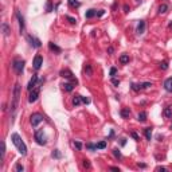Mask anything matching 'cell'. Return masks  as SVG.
Segmentation results:
<instances>
[{"instance_id":"38","label":"cell","mask_w":172,"mask_h":172,"mask_svg":"<svg viewBox=\"0 0 172 172\" xmlns=\"http://www.w3.org/2000/svg\"><path fill=\"white\" fill-rule=\"evenodd\" d=\"M132 90H134V91H140L141 89H140V85H136V84H132Z\"/></svg>"},{"instance_id":"19","label":"cell","mask_w":172,"mask_h":172,"mask_svg":"<svg viewBox=\"0 0 172 172\" xmlns=\"http://www.w3.org/2000/svg\"><path fill=\"white\" fill-rule=\"evenodd\" d=\"M96 15H97V11H96V10H93V8H90V10L86 11L85 18H86V19H91V18H94Z\"/></svg>"},{"instance_id":"11","label":"cell","mask_w":172,"mask_h":172,"mask_svg":"<svg viewBox=\"0 0 172 172\" xmlns=\"http://www.w3.org/2000/svg\"><path fill=\"white\" fill-rule=\"evenodd\" d=\"M136 32L139 35H143L145 32V20H140L137 23V27H136Z\"/></svg>"},{"instance_id":"47","label":"cell","mask_w":172,"mask_h":172,"mask_svg":"<svg viewBox=\"0 0 172 172\" xmlns=\"http://www.w3.org/2000/svg\"><path fill=\"white\" fill-rule=\"evenodd\" d=\"M113 53H114V48L113 47H108V54H110V55H112Z\"/></svg>"},{"instance_id":"33","label":"cell","mask_w":172,"mask_h":172,"mask_svg":"<svg viewBox=\"0 0 172 172\" xmlns=\"http://www.w3.org/2000/svg\"><path fill=\"white\" fill-rule=\"evenodd\" d=\"M51 11H53V3H51V0H48L46 4V12H51Z\"/></svg>"},{"instance_id":"40","label":"cell","mask_w":172,"mask_h":172,"mask_svg":"<svg viewBox=\"0 0 172 172\" xmlns=\"http://www.w3.org/2000/svg\"><path fill=\"white\" fill-rule=\"evenodd\" d=\"M112 84H113L114 86H118L120 85V79L114 78V77H112Z\"/></svg>"},{"instance_id":"46","label":"cell","mask_w":172,"mask_h":172,"mask_svg":"<svg viewBox=\"0 0 172 172\" xmlns=\"http://www.w3.org/2000/svg\"><path fill=\"white\" fill-rule=\"evenodd\" d=\"M104 14H105V11H104V10H100L98 12H97V16H98V18H101V16L104 15Z\"/></svg>"},{"instance_id":"22","label":"cell","mask_w":172,"mask_h":172,"mask_svg":"<svg viewBox=\"0 0 172 172\" xmlns=\"http://www.w3.org/2000/svg\"><path fill=\"white\" fill-rule=\"evenodd\" d=\"M84 71H85V74H86L87 77H91V75H93V69H91V65L86 63L85 67H84Z\"/></svg>"},{"instance_id":"35","label":"cell","mask_w":172,"mask_h":172,"mask_svg":"<svg viewBox=\"0 0 172 172\" xmlns=\"http://www.w3.org/2000/svg\"><path fill=\"white\" fill-rule=\"evenodd\" d=\"M66 20L70 23V24H75V23H77L75 18H71V16H69V15H66Z\"/></svg>"},{"instance_id":"53","label":"cell","mask_w":172,"mask_h":172,"mask_svg":"<svg viewBox=\"0 0 172 172\" xmlns=\"http://www.w3.org/2000/svg\"><path fill=\"white\" fill-rule=\"evenodd\" d=\"M168 28H170V30H172V22L170 23V24H168Z\"/></svg>"},{"instance_id":"26","label":"cell","mask_w":172,"mask_h":172,"mask_svg":"<svg viewBox=\"0 0 172 172\" xmlns=\"http://www.w3.org/2000/svg\"><path fill=\"white\" fill-rule=\"evenodd\" d=\"M144 134H145V137H147V140H151L152 139V128H145Z\"/></svg>"},{"instance_id":"51","label":"cell","mask_w":172,"mask_h":172,"mask_svg":"<svg viewBox=\"0 0 172 172\" xmlns=\"http://www.w3.org/2000/svg\"><path fill=\"white\" fill-rule=\"evenodd\" d=\"M113 136H114V132H113V130H110V134H109V139H112Z\"/></svg>"},{"instance_id":"5","label":"cell","mask_w":172,"mask_h":172,"mask_svg":"<svg viewBox=\"0 0 172 172\" xmlns=\"http://www.w3.org/2000/svg\"><path fill=\"white\" fill-rule=\"evenodd\" d=\"M26 39H27V42L30 43V46L32 48H39L42 46V42H41V39H38L36 36H34V35H27L26 36Z\"/></svg>"},{"instance_id":"27","label":"cell","mask_w":172,"mask_h":172,"mask_svg":"<svg viewBox=\"0 0 172 172\" xmlns=\"http://www.w3.org/2000/svg\"><path fill=\"white\" fill-rule=\"evenodd\" d=\"M69 5L73 8H78L79 5H81V3L78 1V0H69Z\"/></svg>"},{"instance_id":"16","label":"cell","mask_w":172,"mask_h":172,"mask_svg":"<svg viewBox=\"0 0 172 172\" xmlns=\"http://www.w3.org/2000/svg\"><path fill=\"white\" fill-rule=\"evenodd\" d=\"M71 102H73V106H79L82 104V96H74Z\"/></svg>"},{"instance_id":"45","label":"cell","mask_w":172,"mask_h":172,"mask_svg":"<svg viewBox=\"0 0 172 172\" xmlns=\"http://www.w3.org/2000/svg\"><path fill=\"white\" fill-rule=\"evenodd\" d=\"M129 11H130V8H129V5H128V4H124V12H125V14H128Z\"/></svg>"},{"instance_id":"39","label":"cell","mask_w":172,"mask_h":172,"mask_svg":"<svg viewBox=\"0 0 172 172\" xmlns=\"http://www.w3.org/2000/svg\"><path fill=\"white\" fill-rule=\"evenodd\" d=\"M74 147H75L78 151H81V149H82V144H81L79 141H74Z\"/></svg>"},{"instance_id":"31","label":"cell","mask_w":172,"mask_h":172,"mask_svg":"<svg viewBox=\"0 0 172 172\" xmlns=\"http://www.w3.org/2000/svg\"><path fill=\"white\" fill-rule=\"evenodd\" d=\"M82 165H84V168H86V170H89V168L91 167V163L87 159H84V160H82Z\"/></svg>"},{"instance_id":"6","label":"cell","mask_w":172,"mask_h":172,"mask_svg":"<svg viewBox=\"0 0 172 172\" xmlns=\"http://www.w3.org/2000/svg\"><path fill=\"white\" fill-rule=\"evenodd\" d=\"M42 121H43V116H42V114H39V113L31 114L30 122H31V125H32V128H38V125L41 124Z\"/></svg>"},{"instance_id":"7","label":"cell","mask_w":172,"mask_h":172,"mask_svg":"<svg viewBox=\"0 0 172 172\" xmlns=\"http://www.w3.org/2000/svg\"><path fill=\"white\" fill-rule=\"evenodd\" d=\"M38 97H39V86H36L35 89L30 90V94H28V102H30V104H34V102L38 100Z\"/></svg>"},{"instance_id":"17","label":"cell","mask_w":172,"mask_h":172,"mask_svg":"<svg viewBox=\"0 0 172 172\" xmlns=\"http://www.w3.org/2000/svg\"><path fill=\"white\" fill-rule=\"evenodd\" d=\"M120 114H121L122 118H129V116H130V110H129V108H122L121 110H120Z\"/></svg>"},{"instance_id":"37","label":"cell","mask_w":172,"mask_h":172,"mask_svg":"<svg viewBox=\"0 0 172 172\" xmlns=\"http://www.w3.org/2000/svg\"><path fill=\"white\" fill-rule=\"evenodd\" d=\"M15 170L18 171V172H23V171H24V167H23L22 164H19V163H18V164L15 165Z\"/></svg>"},{"instance_id":"1","label":"cell","mask_w":172,"mask_h":172,"mask_svg":"<svg viewBox=\"0 0 172 172\" xmlns=\"http://www.w3.org/2000/svg\"><path fill=\"white\" fill-rule=\"evenodd\" d=\"M19 100H20V84H15L12 91V102H11V108H10L12 116H15L16 113V109L19 106Z\"/></svg>"},{"instance_id":"41","label":"cell","mask_w":172,"mask_h":172,"mask_svg":"<svg viewBox=\"0 0 172 172\" xmlns=\"http://www.w3.org/2000/svg\"><path fill=\"white\" fill-rule=\"evenodd\" d=\"M130 136H132V137H133V139H134V140H136V141H139V140H140V137H139V134H137V133H136V132H132V133H130Z\"/></svg>"},{"instance_id":"48","label":"cell","mask_w":172,"mask_h":172,"mask_svg":"<svg viewBox=\"0 0 172 172\" xmlns=\"http://www.w3.org/2000/svg\"><path fill=\"white\" fill-rule=\"evenodd\" d=\"M109 170H110V171H116V172H120V168H118V167H110Z\"/></svg>"},{"instance_id":"50","label":"cell","mask_w":172,"mask_h":172,"mask_svg":"<svg viewBox=\"0 0 172 172\" xmlns=\"http://www.w3.org/2000/svg\"><path fill=\"white\" fill-rule=\"evenodd\" d=\"M121 145H122V147L127 145V139H121Z\"/></svg>"},{"instance_id":"12","label":"cell","mask_w":172,"mask_h":172,"mask_svg":"<svg viewBox=\"0 0 172 172\" xmlns=\"http://www.w3.org/2000/svg\"><path fill=\"white\" fill-rule=\"evenodd\" d=\"M59 75H61V77H63V78H66V79H73V78H74L73 73H71V71L69 70V69H63V70H61Z\"/></svg>"},{"instance_id":"43","label":"cell","mask_w":172,"mask_h":172,"mask_svg":"<svg viewBox=\"0 0 172 172\" xmlns=\"http://www.w3.org/2000/svg\"><path fill=\"white\" fill-rule=\"evenodd\" d=\"M156 171H157V172H167L168 170H167L165 167H157V168H156Z\"/></svg>"},{"instance_id":"36","label":"cell","mask_w":172,"mask_h":172,"mask_svg":"<svg viewBox=\"0 0 172 172\" xmlns=\"http://www.w3.org/2000/svg\"><path fill=\"white\" fill-rule=\"evenodd\" d=\"M160 69H161V70H167L168 69V62L167 61L161 62V63H160Z\"/></svg>"},{"instance_id":"10","label":"cell","mask_w":172,"mask_h":172,"mask_svg":"<svg viewBox=\"0 0 172 172\" xmlns=\"http://www.w3.org/2000/svg\"><path fill=\"white\" fill-rule=\"evenodd\" d=\"M36 86H38V75L34 74L32 78L30 79V82H28V85H27V90L30 91V90H32V89H35Z\"/></svg>"},{"instance_id":"44","label":"cell","mask_w":172,"mask_h":172,"mask_svg":"<svg viewBox=\"0 0 172 172\" xmlns=\"http://www.w3.org/2000/svg\"><path fill=\"white\" fill-rule=\"evenodd\" d=\"M82 102H84V104H86V105H87V104H90V100H89L87 97H82Z\"/></svg>"},{"instance_id":"49","label":"cell","mask_w":172,"mask_h":172,"mask_svg":"<svg viewBox=\"0 0 172 172\" xmlns=\"http://www.w3.org/2000/svg\"><path fill=\"white\" fill-rule=\"evenodd\" d=\"M137 167H140V168H145V167H147V164H144V163H139V164H137Z\"/></svg>"},{"instance_id":"20","label":"cell","mask_w":172,"mask_h":172,"mask_svg":"<svg viewBox=\"0 0 172 172\" xmlns=\"http://www.w3.org/2000/svg\"><path fill=\"white\" fill-rule=\"evenodd\" d=\"M74 86H75V85L71 84V82H66V84L62 85V87H63V90H65V91H69V93H70V91H73Z\"/></svg>"},{"instance_id":"54","label":"cell","mask_w":172,"mask_h":172,"mask_svg":"<svg viewBox=\"0 0 172 172\" xmlns=\"http://www.w3.org/2000/svg\"><path fill=\"white\" fill-rule=\"evenodd\" d=\"M136 1H137V3H141V0H136Z\"/></svg>"},{"instance_id":"4","label":"cell","mask_w":172,"mask_h":172,"mask_svg":"<svg viewBox=\"0 0 172 172\" xmlns=\"http://www.w3.org/2000/svg\"><path fill=\"white\" fill-rule=\"evenodd\" d=\"M34 139H35V141L38 143L39 145H46V144H47V140H46V136H44V133H43V129H38V130H35Z\"/></svg>"},{"instance_id":"3","label":"cell","mask_w":172,"mask_h":172,"mask_svg":"<svg viewBox=\"0 0 172 172\" xmlns=\"http://www.w3.org/2000/svg\"><path fill=\"white\" fill-rule=\"evenodd\" d=\"M24 65H26V62L23 61V59H15V61L12 62L14 71H15L18 75H20V74L23 73V70H24Z\"/></svg>"},{"instance_id":"42","label":"cell","mask_w":172,"mask_h":172,"mask_svg":"<svg viewBox=\"0 0 172 172\" xmlns=\"http://www.w3.org/2000/svg\"><path fill=\"white\" fill-rule=\"evenodd\" d=\"M117 74V69L116 67H112L110 69V77H114Z\"/></svg>"},{"instance_id":"18","label":"cell","mask_w":172,"mask_h":172,"mask_svg":"<svg viewBox=\"0 0 172 172\" xmlns=\"http://www.w3.org/2000/svg\"><path fill=\"white\" fill-rule=\"evenodd\" d=\"M168 10H170V5L163 3V4H160V7H159V14L160 15H161V14H167Z\"/></svg>"},{"instance_id":"29","label":"cell","mask_w":172,"mask_h":172,"mask_svg":"<svg viewBox=\"0 0 172 172\" xmlns=\"http://www.w3.org/2000/svg\"><path fill=\"white\" fill-rule=\"evenodd\" d=\"M151 86H152V82H143V84H140V89L144 90V89H149Z\"/></svg>"},{"instance_id":"28","label":"cell","mask_w":172,"mask_h":172,"mask_svg":"<svg viewBox=\"0 0 172 172\" xmlns=\"http://www.w3.org/2000/svg\"><path fill=\"white\" fill-rule=\"evenodd\" d=\"M51 156H53L54 159H62V155H61V152H59L58 149H54L53 152H51Z\"/></svg>"},{"instance_id":"52","label":"cell","mask_w":172,"mask_h":172,"mask_svg":"<svg viewBox=\"0 0 172 172\" xmlns=\"http://www.w3.org/2000/svg\"><path fill=\"white\" fill-rule=\"evenodd\" d=\"M157 140H159V141H161V140H163V136H160V134H159V136H157Z\"/></svg>"},{"instance_id":"25","label":"cell","mask_w":172,"mask_h":172,"mask_svg":"<svg viewBox=\"0 0 172 172\" xmlns=\"http://www.w3.org/2000/svg\"><path fill=\"white\" fill-rule=\"evenodd\" d=\"M112 152H113L114 157H116L117 160H120V159H121V157H122V155H121V151H120L118 148H114V149L112 151Z\"/></svg>"},{"instance_id":"55","label":"cell","mask_w":172,"mask_h":172,"mask_svg":"<svg viewBox=\"0 0 172 172\" xmlns=\"http://www.w3.org/2000/svg\"><path fill=\"white\" fill-rule=\"evenodd\" d=\"M171 129H172V125H171Z\"/></svg>"},{"instance_id":"13","label":"cell","mask_w":172,"mask_h":172,"mask_svg":"<svg viewBox=\"0 0 172 172\" xmlns=\"http://www.w3.org/2000/svg\"><path fill=\"white\" fill-rule=\"evenodd\" d=\"M48 48H50V51H53V53H55V54L62 53V48L59 47V46H57L54 42H48Z\"/></svg>"},{"instance_id":"2","label":"cell","mask_w":172,"mask_h":172,"mask_svg":"<svg viewBox=\"0 0 172 172\" xmlns=\"http://www.w3.org/2000/svg\"><path fill=\"white\" fill-rule=\"evenodd\" d=\"M11 140H12L14 145L16 147V149L19 151V153H20L22 156H26V155H27V147H26L24 141L22 140V137L19 136L18 133H12L11 134Z\"/></svg>"},{"instance_id":"21","label":"cell","mask_w":172,"mask_h":172,"mask_svg":"<svg viewBox=\"0 0 172 172\" xmlns=\"http://www.w3.org/2000/svg\"><path fill=\"white\" fill-rule=\"evenodd\" d=\"M147 117H148L147 112H140V113L137 114V120H139L140 122H145L147 121Z\"/></svg>"},{"instance_id":"9","label":"cell","mask_w":172,"mask_h":172,"mask_svg":"<svg viewBox=\"0 0 172 172\" xmlns=\"http://www.w3.org/2000/svg\"><path fill=\"white\" fill-rule=\"evenodd\" d=\"M42 65H43V57H41V55H35V58H34V62H32L34 69H35V70H41Z\"/></svg>"},{"instance_id":"14","label":"cell","mask_w":172,"mask_h":172,"mask_svg":"<svg viewBox=\"0 0 172 172\" xmlns=\"http://www.w3.org/2000/svg\"><path fill=\"white\" fill-rule=\"evenodd\" d=\"M1 32H3V35H4V36H8L11 34V28H10V26H8L7 22H3L1 23Z\"/></svg>"},{"instance_id":"23","label":"cell","mask_w":172,"mask_h":172,"mask_svg":"<svg viewBox=\"0 0 172 172\" xmlns=\"http://www.w3.org/2000/svg\"><path fill=\"white\" fill-rule=\"evenodd\" d=\"M128 62H129V55L128 54H122V55L120 57V63L125 65V63H128Z\"/></svg>"},{"instance_id":"34","label":"cell","mask_w":172,"mask_h":172,"mask_svg":"<svg viewBox=\"0 0 172 172\" xmlns=\"http://www.w3.org/2000/svg\"><path fill=\"white\" fill-rule=\"evenodd\" d=\"M86 148L90 151H97V144H91V143H87L86 144Z\"/></svg>"},{"instance_id":"8","label":"cell","mask_w":172,"mask_h":172,"mask_svg":"<svg viewBox=\"0 0 172 172\" xmlns=\"http://www.w3.org/2000/svg\"><path fill=\"white\" fill-rule=\"evenodd\" d=\"M16 18H18V22H19V31L20 34L24 32V28H26V23H24V18L22 16V14L19 11H16Z\"/></svg>"},{"instance_id":"30","label":"cell","mask_w":172,"mask_h":172,"mask_svg":"<svg viewBox=\"0 0 172 172\" xmlns=\"http://www.w3.org/2000/svg\"><path fill=\"white\" fill-rule=\"evenodd\" d=\"M106 148V141H100V143H97V149H105Z\"/></svg>"},{"instance_id":"32","label":"cell","mask_w":172,"mask_h":172,"mask_svg":"<svg viewBox=\"0 0 172 172\" xmlns=\"http://www.w3.org/2000/svg\"><path fill=\"white\" fill-rule=\"evenodd\" d=\"M4 157H5V143L1 141V161H4Z\"/></svg>"},{"instance_id":"24","label":"cell","mask_w":172,"mask_h":172,"mask_svg":"<svg viewBox=\"0 0 172 172\" xmlns=\"http://www.w3.org/2000/svg\"><path fill=\"white\" fill-rule=\"evenodd\" d=\"M163 114H164L167 118H171V117H172V109H171V108H164V110H163Z\"/></svg>"},{"instance_id":"15","label":"cell","mask_w":172,"mask_h":172,"mask_svg":"<svg viewBox=\"0 0 172 172\" xmlns=\"http://www.w3.org/2000/svg\"><path fill=\"white\" fill-rule=\"evenodd\" d=\"M164 89L168 93H172V77H170V78H167L164 81Z\"/></svg>"}]
</instances>
